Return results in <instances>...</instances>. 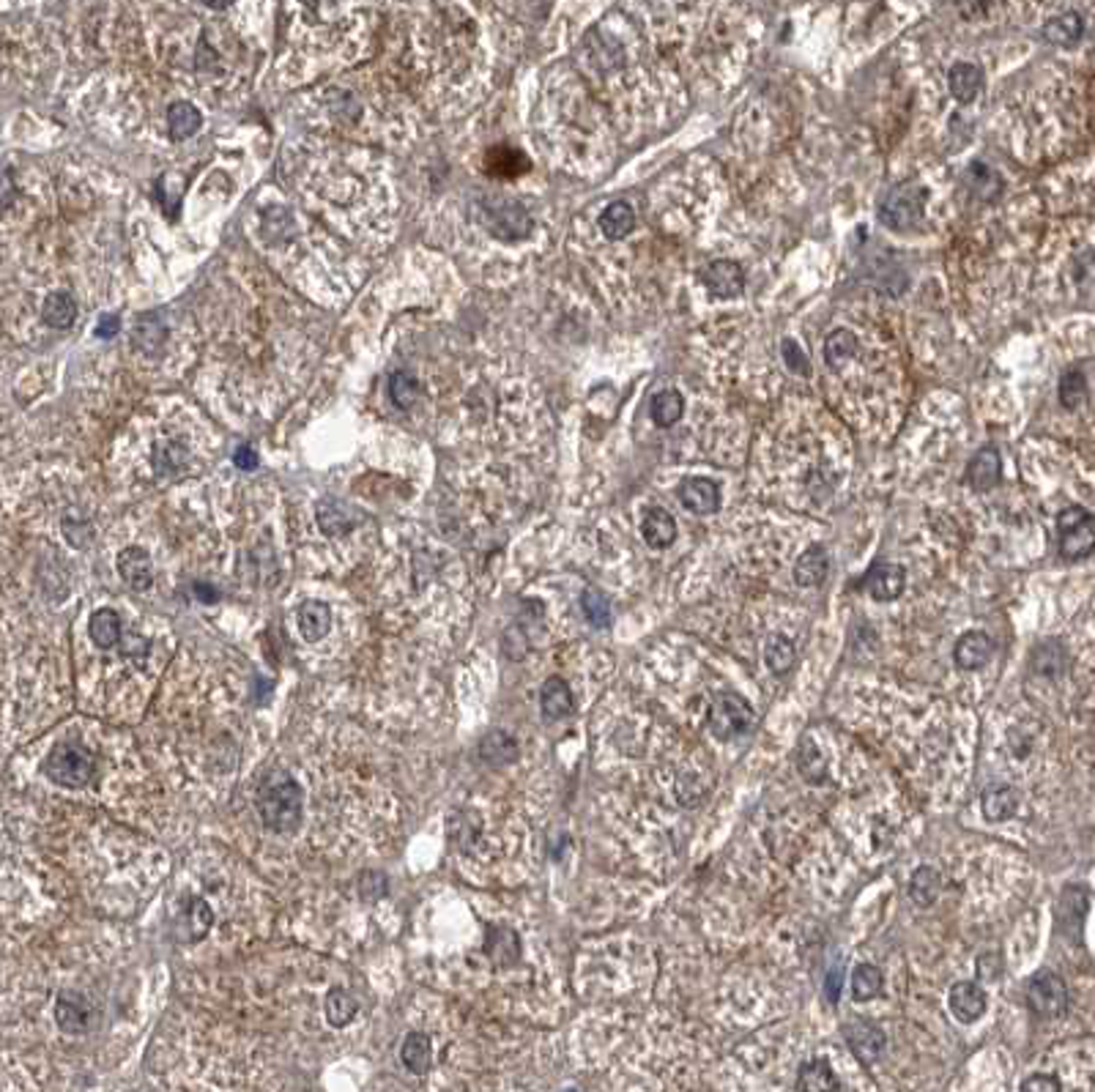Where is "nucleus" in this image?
<instances>
[{"label":"nucleus","mask_w":1095,"mask_h":1092,"mask_svg":"<svg viewBox=\"0 0 1095 1092\" xmlns=\"http://www.w3.org/2000/svg\"><path fill=\"white\" fill-rule=\"evenodd\" d=\"M843 1040L866 1068L874 1066L884 1052V1046H887V1035L871 1021H846L843 1024Z\"/></svg>","instance_id":"0eeeda50"},{"label":"nucleus","mask_w":1095,"mask_h":1092,"mask_svg":"<svg viewBox=\"0 0 1095 1092\" xmlns=\"http://www.w3.org/2000/svg\"><path fill=\"white\" fill-rule=\"evenodd\" d=\"M1022 1090L1024 1092H1060L1063 1090V1084H1060V1079H1055V1076H1049V1073H1035V1076H1029L1027 1081H1022Z\"/></svg>","instance_id":"603ef678"},{"label":"nucleus","mask_w":1095,"mask_h":1092,"mask_svg":"<svg viewBox=\"0 0 1095 1092\" xmlns=\"http://www.w3.org/2000/svg\"><path fill=\"white\" fill-rule=\"evenodd\" d=\"M830 570V556L822 546L808 547L794 564V581L800 587H822Z\"/></svg>","instance_id":"aec40b11"},{"label":"nucleus","mask_w":1095,"mask_h":1092,"mask_svg":"<svg viewBox=\"0 0 1095 1092\" xmlns=\"http://www.w3.org/2000/svg\"><path fill=\"white\" fill-rule=\"evenodd\" d=\"M649 413H652L655 425L660 427L677 425V422L682 419V413H685V400H682L680 392H674V389H663V392H657L655 398H652V403H649Z\"/></svg>","instance_id":"c756f323"},{"label":"nucleus","mask_w":1095,"mask_h":1092,"mask_svg":"<svg viewBox=\"0 0 1095 1092\" xmlns=\"http://www.w3.org/2000/svg\"><path fill=\"white\" fill-rule=\"evenodd\" d=\"M948 85L956 102L970 105V102H976L980 88H983V71L976 64H956L948 71Z\"/></svg>","instance_id":"6ab92c4d"},{"label":"nucleus","mask_w":1095,"mask_h":1092,"mask_svg":"<svg viewBox=\"0 0 1095 1092\" xmlns=\"http://www.w3.org/2000/svg\"><path fill=\"white\" fill-rule=\"evenodd\" d=\"M55 1021L67 1035H82L94 1021V1005L80 991H64L55 1002Z\"/></svg>","instance_id":"1a4fd4ad"},{"label":"nucleus","mask_w":1095,"mask_h":1092,"mask_svg":"<svg viewBox=\"0 0 1095 1092\" xmlns=\"http://www.w3.org/2000/svg\"><path fill=\"white\" fill-rule=\"evenodd\" d=\"M881 991V973L874 964H860L855 973H852V994L857 1002H869V999L880 997Z\"/></svg>","instance_id":"a19ab883"},{"label":"nucleus","mask_w":1095,"mask_h":1092,"mask_svg":"<svg viewBox=\"0 0 1095 1092\" xmlns=\"http://www.w3.org/2000/svg\"><path fill=\"white\" fill-rule=\"evenodd\" d=\"M575 709L573 690L570 685L559 677H550V680L540 688V712L546 720H561L567 718Z\"/></svg>","instance_id":"f3484780"},{"label":"nucleus","mask_w":1095,"mask_h":1092,"mask_svg":"<svg viewBox=\"0 0 1095 1092\" xmlns=\"http://www.w3.org/2000/svg\"><path fill=\"white\" fill-rule=\"evenodd\" d=\"M581 608H584V616H587V622L592 627H597V630L611 627V599L605 597L602 592L587 589L581 594Z\"/></svg>","instance_id":"4c0bfd02"},{"label":"nucleus","mask_w":1095,"mask_h":1092,"mask_svg":"<svg viewBox=\"0 0 1095 1092\" xmlns=\"http://www.w3.org/2000/svg\"><path fill=\"white\" fill-rule=\"evenodd\" d=\"M926 200H928V192L921 184H898L881 198L880 222L895 233L915 230L923 222Z\"/></svg>","instance_id":"7ed1b4c3"},{"label":"nucleus","mask_w":1095,"mask_h":1092,"mask_svg":"<svg viewBox=\"0 0 1095 1092\" xmlns=\"http://www.w3.org/2000/svg\"><path fill=\"white\" fill-rule=\"evenodd\" d=\"M359 890L364 898H381L387 893V877L384 874H361Z\"/></svg>","instance_id":"8fccbe9b"},{"label":"nucleus","mask_w":1095,"mask_h":1092,"mask_svg":"<svg viewBox=\"0 0 1095 1092\" xmlns=\"http://www.w3.org/2000/svg\"><path fill=\"white\" fill-rule=\"evenodd\" d=\"M64 537L71 547H85L94 540V526H91V520H85L77 512H69L64 518Z\"/></svg>","instance_id":"a18cd8bd"},{"label":"nucleus","mask_w":1095,"mask_h":1092,"mask_svg":"<svg viewBox=\"0 0 1095 1092\" xmlns=\"http://www.w3.org/2000/svg\"><path fill=\"white\" fill-rule=\"evenodd\" d=\"M948 1005H950V1013H953L959 1021L973 1024V1021H977V1019L986 1013V994H983V988L977 986V983L962 980V983H956V986L950 988Z\"/></svg>","instance_id":"ddd939ff"},{"label":"nucleus","mask_w":1095,"mask_h":1092,"mask_svg":"<svg viewBox=\"0 0 1095 1092\" xmlns=\"http://www.w3.org/2000/svg\"><path fill=\"white\" fill-rule=\"evenodd\" d=\"M119 332V318H102L99 323V337H113Z\"/></svg>","instance_id":"13d9d810"},{"label":"nucleus","mask_w":1095,"mask_h":1092,"mask_svg":"<svg viewBox=\"0 0 1095 1092\" xmlns=\"http://www.w3.org/2000/svg\"><path fill=\"white\" fill-rule=\"evenodd\" d=\"M970 187H973V195H977L980 200H997L1000 198L1002 178L997 170H991L986 165L976 162L970 167Z\"/></svg>","instance_id":"ea45409f"},{"label":"nucleus","mask_w":1095,"mask_h":1092,"mask_svg":"<svg viewBox=\"0 0 1095 1092\" xmlns=\"http://www.w3.org/2000/svg\"><path fill=\"white\" fill-rule=\"evenodd\" d=\"M480 759L491 767H507L518 761V739L507 732H491L480 742Z\"/></svg>","instance_id":"4be33fe9"},{"label":"nucleus","mask_w":1095,"mask_h":1092,"mask_svg":"<svg viewBox=\"0 0 1095 1092\" xmlns=\"http://www.w3.org/2000/svg\"><path fill=\"white\" fill-rule=\"evenodd\" d=\"M203 6H209V9H225V6H230V0H201Z\"/></svg>","instance_id":"bf43d9fd"},{"label":"nucleus","mask_w":1095,"mask_h":1092,"mask_svg":"<svg viewBox=\"0 0 1095 1092\" xmlns=\"http://www.w3.org/2000/svg\"><path fill=\"white\" fill-rule=\"evenodd\" d=\"M797 764H800V773L805 775V781H811V783H822L828 778L825 753L808 736H802L800 747H797Z\"/></svg>","instance_id":"e433bc0d"},{"label":"nucleus","mask_w":1095,"mask_h":1092,"mask_svg":"<svg viewBox=\"0 0 1095 1092\" xmlns=\"http://www.w3.org/2000/svg\"><path fill=\"white\" fill-rule=\"evenodd\" d=\"M359 1011V1002L348 994L346 988H332L329 997H326V1021L332 1026H346L354 1021V1016Z\"/></svg>","instance_id":"473e14b6"},{"label":"nucleus","mask_w":1095,"mask_h":1092,"mask_svg":"<svg viewBox=\"0 0 1095 1092\" xmlns=\"http://www.w3.org/2000/svg\"><path fill=\"white\" fill-rule=\"evenodd\" d=\"M794 1087L800 1092H838L841 1081L835 1079L828 1060H811L800 1068V1076H797Z\"/></svg>","instance_id":"5701e85b"},{"label":"nucleus","mask_w":1095,"mask_h":1092,"mask_svg":"<svg viewBox=\"0 0 1095 1092\" xmlns=\"http://www.w3.org/2000/svg\"><path fill=\"white\" fill-rule=\"evenodd\" d=\"M392 398L401 408H411L416 400V381L408 373L392 375Z\"/></svg>","instance_id":"49530a36"},{"label":"nucleus","mask_w":1095,"mask_h":1092,"mask_svg":"<svg viewBox=\"0 0 1095 1092\" xmlns=\"http://www.w3.org/2000/svg\"><path fill=\"white\" fill-rule=\"evenodd\" d=\"M680 501L695 515H712L721 506V488L707 477H690L680 485Z\"/></svg>","instance_id":"9b49d317"},{"label":"nucleus","mask_w":1095,"mask_h":1092,"mask_svg":"<svg viewBox=\"0 0 1095 1092\" xmlns=\"http://www.w3.org/2000/svg\"><path fill=\"white\" fill-rule=\"evenodd\" d=\"M633 227H636V212H633V206L625 203V200H616V203H611L600 214V230L605 233V239H625Z\"/></svg>","instance_id":"393cba45"},{"label":"nucleus","mask_w":1095,"mask_h":1092,"mask_svg":"<svg viewBox=\"0 0 1095 1092\" xmlns=\"http://www.w3.org/2000/svg\"><path fill=\"white\" fill-rule=\"evenodd\" d=\"M1002 480V460L1000 452L994 447H986L970 460L967 466V482L976 488V491H991L997 488Z\"/></svg>","instance_id":"dca6fc26"},{"label":"nucleus","mask_w":1095,"mask_h":1092,"mask_svg":"<svg viewBox=\"0 0 1095 1092\" xmlns=\"http://www.w3.org/2000/svg\"><path fill=\"white\" fill-rule=\"evenodd\" d=\"M236 466H239V468H255V466H258V454H255L253 447H241L239 452H236Z\"/></svg>","instance_id":"6e6d98bb"},{"label":"nucleus","mask_w":1095,"mask_h":1092,"mask_svg":"<svg viewBox=\"0 0 1095 1092\" xmlns=\"http://www.w3.org/2000/svg\"><path fill=\"white\" fill-rule=\"evenodd\" d=\"M781 351H784V361H786V367L791 370V373L797 375L811 373V361H808V356L802 354V348L797 340H784Z\"/></svg>","instance_id":"09e8293b"},{"label":"nucleus","mask_w":1095,"mask_h":1092,"mask_svg":"<svg viewBox=\"0 0 1095 1092\" xmlns=\"http://www.w3.org/2000/svg\"><path fill=\"white\" fill-rule=\"evenodd\" d=\"M1066 663H1069L1066 649H1063V643H1057V641H1043L1041 646H1035V652H1032V671H1035L1038 677H1046V680H1057V677H1063Z\"/></svg>","instance_id":"a878e982"},{"label":"nucleus","mask_w":1095,"mask_h":1092,"mask_svg":"<svg viewBox=\"0 0 1095 1092\" xmlns=\"http://www.w3.org/2000/svg\"><path fill=\"white\" fill-rule=\"evenodd\" d=\"M764 657H767V666H770L773 674H786L788 668L794 666L797 652H794V643H791V641L784 639V636H775V639H770V643H767Z\"/></svg>","instance_id":"79ce46f5"},{"label":"nucleus","mask_w":1095,"mask_h":1092,"mask_svg":"<svg viewBox=\"0 0 1095 1092\" xmlns=\"http://www.w3.org/2000/svg\"><path fill=\"white\" fill-rule=\"evenodd\" d=\"M119 575L134 592H148L154 587V561L143 547H126L119 556Z\"/></svg>","instance_id":"f8f14e48"},{"label":"nucleus","mask_w":1095,"mask_h":1092,"mask_svg":"<svg viewBox=\"0 0 1095 1092\" xmlns=\"http://www.w3.org/2000/svg\"><path fill=\"white\" fill-rule=\"evenodd\" d=\"M167 120H170V132H173L175 140H189L201 129V113L189 102H175L167 113Z\"/></svg>","instance_id":"72a5a7b5"},{"label":"nucleus","mask_w":1095,"mask_h":1092,"mask_svg":"<svg viewBox=\"0 0 1095 1092\" xmlns=\"http://www.w3.org/2000/svg\"><path fill=\"white\" fill-rule=\"evenodd\" d=\"M1029 1011L1041 1019H1057L1069 1008V986L1052 970H1041L1027 986Z\"/></svg>","instance_id":"423d86ee"},{"label":"nucleus","mask_w":1095,"mask_h":1092,"mask_svg":"<svg viewBox=\"0 0 1095 1092\" xmlns=\"http://www.w3.org/2000/svg\"><path fill=\"white\" fill-rule=\"evenodd\" d=\"M41 318L47 320L53 329H67V326H71L77 320V305L67 294L47 296V302L41 307Z\"/></svg>","instance_id":"2f4dec72"},{"label":"nucleus","mask_w":1095,"mask_h":1092,"mask_svg":"<svg viewBox=\"0 0 1095 1092\" xmlns=\"http://www.w3.org/2000/svg\"><path fill=\"white\" fill-rule=\"evenodd\" d=\"M1057 547L1066 561H1079L1095 550V515L1084 506H1066L1057 515Z\"/></svg>","instance_id":"20e7f679"},{"label":"nucleus","mask_w":1095,"mask_h":1092,"mask_svg":"<svg viewBox=\"0 0 1095 1092\" xmlns=\"http://www.w3.org/2000/svg\"><path fill=\"white\" fill-rule=\"evenodd\" d=\"M980 805H983V816H986L988 822H1005L1019 808V794L1008 783H994V786H988L983 791Z\"/></svg>","instance_id":"412c9836"},{"label":"nucleus","mask_w":1095,"mask_h":1092,"mask_svg":"<svg viewBox=\"0 0 1095 1092\" xmlns=\"http://www.w3.org/2000/svg\"><path fill=\"white\" fill-rule=\"evenodd\" d=\"M704 285L712 299H737L745 291V274L735 261H715L704 271Z\"/></svg>","instance_id":"9d476101"},{"label":"nucleus","mask_w":1095,"mask_h":1092,"mask_svg":"<svg viewBox=\"0 0 1095 1092\" xmlns=\"http://www.w3.org/2000/svg\"><path fill=\"white\" fill-rule=\"evenodd\" d=\"M1000 953L994 950V953H983L980 959H977V977L980 980H997L1002 973V964H1000Z\"/></svg>","instance_id":"3c124183"},{"label":"nucleus","mask_w":1095,"mask_h":1092,"mask_svg":"<svg viewBox=\"0 0 1095 1092\" xmlns=\"http://www.w3.org/2000/svg\"><path fill=\"white\" fill-rule=\"evenodd\" d=\"M430 1057H433V1046H430L428 1035L425 1032H408L401 1046L403 1066L416 1076H422V1073H428Z\"/></svg>","instance_id":"bb28decb"},{"label":"nucleus","mask_w":1095,"mask_h":1092,"mask_svg":"<svg viewBox=\"0 0 1095 1092\" xmlns=\"http://www.w3.org/2000/svg\"><path fill=\"white\" fill-rule=\"evenodd\" d=\"M1084 912H1087V898H1084V890H1076V887H1069L1066 893H1063V901H1060V926L1063 928H1069V923H1082Z\"/></svg>","instance_id":"c03bdc74"},{"label":"nucleus","mask_w":1095,"mask_h":1092,"mask_svg":"<svg viewBox=\"0 0 1095 1092\" xmlns=\"http://www.w3.org/2000/svg\"><path fill=\"white\" fill-rule=\"evenodd\" d=\"M44 775L67 788H82L94 781L96 759L88 747L74 745V742H61L50 750L44 761Z\"/></svg>","instance_id":"f03ea898"},{"label":"nucleus","mask_w":1095,"mask_h":1092,"mask_svg":"<svg viewBox=\"0 0 1095 1092\" xmlns=\"http://www.w3.org/2000/svg\"><path fill=\"white\" fill-rule=\"evenodd\" d=\"M857 354V334L849 329H835L825 340V361L830 367H841L843 361Z\"/></svg>","instance_id":"c9c22d12"},{"label":"nucleus","mask_w":1095,"mask_h":1092,"mask_svg":"<svg viewBox=\"0 0 1095 1092\" xmlns=\"http://www.w3.org/2000/svg\"><path fill=\"white\" fill-rule=\"evenodd\" d=\"M642 534L646 546L663 550V547L674 546V540H677V520L671 518V512H666L663 506H652V509L643 512Z\"/></svg>","instance_id":"a211bd4d"},{"label":"nucleus","mask_w":1095,"mask_h":1092,"mask_svg":"<svg viewBox=\"0 0 1095 1092\" xmlns=\"http://www.w3.org/2000/svg\"><path fill=\"white\" fill-rule=\"evenodd\" d=\"M991 652H994V643H991L986 633L983 630H970L956 643L953 660H956V666L962 668V671H977V668H983L991 660Z\"/></svg>","instance_id":"4468645a"},{"label":"nucleus","mask_w":1095,"mask_h":1092,"mask_svg":"<svg viewBox=\"0 0 1095 1092\" xmlns=\"http://www.w3.org/2000/svg\"><path fill=\"white\" fill-rule=\"evenodd\" d=\"M1084 398H1087V387H1084V375L1079 373V370H1069V373L1063 375V381H1060V403L1066 405V408H1079L1084 403Z\"/></svg>","instance_id":"37998d69"},{"label":"nucleus","mask_w":1095,"mask_h":1092,"mask_svg":"<svg viewBox=\"0 0 1095 1092\" xmlns=\"http://www.w3.org/2000/svg\"><path fill=\"white\" fill-rule=\"evenodd\" d=\"M184 923L189 926V933H187L189 942H198V939H203L206 933L212 931V926H214V912H212V906L206 904L203 898H192L187 906V915H184Z\"/></svg>","instance_id":"58836bf2"},{"label":"nucleus","mask_w":1095,"mask_h":1092,"mask_svg":"<svg viewBox=\"0 0 1095 1092\" xmlns=\"http://www.w3.org/2000/svg\"><path fill=\"white\" fill-rule=\"evenodd\" d=\"M956 6L964 20H980L991 9V0H956Z\"/></svg>","instance_id":"864d4df0"},{"label":"nucleus","mask_w":1095,"mask_h":1092,"mask_svg":"<svg viewBox=\"0 0 1095 1092\" xmlns=\"http://www.w3.org/2000/svg\"><path fill=\"white\" fill-rule=\"evenodd\" d=\"M841 983H843V970L841 967H835V970L828 974V980H825V994H828L830 1005H835V1002L841 999Z\"/></svg>","instance_id":"5fc2aeb1"},{"label":"nucleus","mask_w":1095,"mask_h":1092,"mask_svg":"<svg viewBox=\"0 0 1095 1092\" xmlns=\"http://www.w3.org/2000/svg\"><path fill=\"white\" fill-rule=\"evenodd\" d=\"M709 732L718 739H739L753 729V709L745 704V698L737 693H718L709 701L707 712Z\"/></svg>","instance_id":"39448f33"},{"label":"nucleus","mask_w":1095,"mask_h":1092,"mask_svg":"<svg viewBox=\"0 0 1095 1092\" xmlns=\"http://www.w3.org/2000/svg\"><path fill=\"white\" fill-rule=\"evenodd\" d=\"M255 808L261 822L274 830V832H294L302 825V811H305V791L294 781V775L271 770L261 781L258 794H255Z\"/></svg>","instance_id":"f257e3e1"},{"label":"nucleus","mask_w":1095,"mask_h":1092,"mask_svg":"<svg viewBox=\"0 0 1095 1092\" xmlns=\"http://www.w3.org/2000/svg\"><path fill=\"white\" fill-rule=\"evenodd\" d=\"M195 597L201 599V602H206V605H212V602H216L219 599V592H216L214 587H209V584H195Z\"/></svg>","instance_id":"4d7b16f0"},{"label":"nucleus","mask_w":1095,"mask_h":1092,"mask_svg":"<svg viewBox=\"0 0 1095 1092\" xmlns=\"http://www.w3.org/2000/svg\"><path fill=\"white\" fill-rule=\"evenodd\" d=\"M296 622H299L302 639L315 643L323 636H329V630H332V608L326 602H321V599H308V602L299 605Z\"/></svg>","instance_id":"2eb2a0df"},{"label":"nucleus","mask_w":1095,"mask_h":1092,"mask_svg":"<svg viewBox=\"0 0 1095 1092\" xmlns=\"http://www.w3.org/2000/svg\"><path fill=\"white\" fill-rule=\"evenodd\" d=\"M904 587H907V573H904L901 564H893V561H877L860 581V589L869 592L871 597L880 599V602L901 597Z\"/></svg>","instance_id":"6e6552de"},{"label":"nucleus","mask_w":1095,"mask_h":1092,"mask_svg":"<svg viewBox=\"0 0 1095 1092\" xmlns=\"http://www.w3.org/2000/svg\"><path fill=\"white\" fill-rule=\"evenodd\" d=\"M187 450L181 447V444H175V441H162L160 447H157V452H154V471L160 474V477H173V474H178V471H184V466H187Z\"/></svg>","instance_id":"f704fd0d"},{"label":"nucleus","mask_w":1095,"mask_h":1092,"mask_svg":"<svg viewBox=\"0 0 1095 1092\" xmlns=\"http://www.w3.org/2000/svg\"><path fill=\"white\" fill-rule=\"evenodd\" d=\"M132 337H134V343H137V346L154 348V346H160L162 340H165V326H162L160 320L146 318V320H140V323L134 326Z\"/></svg>","instance_id":"de8ad7c7"},{"label":"nucleus","mask_w":1095,"mask_h":1092,"mask_svg":"<svg viewBox=\"0 0 1095 1092\" xmlns=\"http://www.w3.org/2000/svg\"><path fill=\"white\" fill-rule=\"evenodd\" d=\"M942 890V877L936 874L934 868L923 866L915 871V877L909 881V898L918 906H931L936 901V895Z\"/></svg>","instance_id":"7c9ffc66"},{"label":"nucleus","mask_w":1095,"mask_h":1092,"mask_svg":"<svg viewBox=\"0 0 1095 1092\" xmlns=\"http://www.w3.org/2000/svg\"><path fill=\"white\" fill-rule=\"evenodd\" d=\"M315 515H318L321 532L329 534V537H343L354 529V515H351L346 501H340V499H323L315 509Z\"/></svg>","instance_id":"b1692460"},{"label":"nucleus","mask_w":1095,"mask_h":1092,"mask_svg":"<svg viewBox=\"0 0 1095 1092\" xmlns=\"http://www.w3.org/2000/svg\"><path fill=\"white\" fill-rule=\"evenodd\" d=\"M1082 33H1084L1082 17L1073 12L1057 14V17H1052V20L1043 25V36L1052 41V44H1060V47H1073L1076 41L1082 39Z\"/></svg>","instance_id":"cd10ccee"},{"label":"nucleus","mask_w":1095,"mask_h":1092,"mask_svg":"<svg viewBox=\"0 0 1095 1092\" xmlns=\"http://www.w3.org/2000/svg\"><path fill=\"white\" fill-rule=\"evenodd\" d=\"M88 633L99 649H110L120 641V616L113 608H102L91 616L88 622Z\"/></svg>","instance_id":"c85d7f7f"}]
</instances>
